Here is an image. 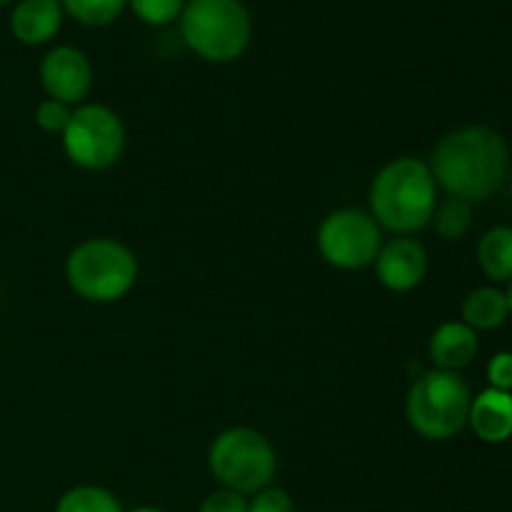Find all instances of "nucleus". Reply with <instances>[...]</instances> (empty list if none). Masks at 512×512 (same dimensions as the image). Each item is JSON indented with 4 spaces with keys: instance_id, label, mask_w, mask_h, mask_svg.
I'll return each mask as SVG.
<instances>
[{
    "instance_id": "f257e3e1",
    "label": "nucleus",
    "mask_w": 512,
    "mask_h": 512,
    "mask_svg": "<svg viewBox=\"0 0 512 512\" xmlns=\"http://www.w3.org/2000/svg\"><path fill=\"white\" fill-rule=\"evenodd\" d=\"M510 148L503 135L485 125H468L445 135L433 153L430 173L450 198L485 200L503 188Z\"/></svg>"
},
{
    "instance_id": "f03ea898",
    "label": "nucleus",
    "mask_w": 512,
    "mask_h": 512,
    "mask_svg": "<svg viewBox=\"0 0 512 512\" xmlns=\"http://www.w3.org/2000/svg\"><path fill=\"white\" fill-rule=\"evenodd\" d=\"M435 185L430 165L418 158H398L385 165L370 188V208L380 228L398 235L423 230L435 215Z\"/></svg>"
},
{
    "instance_id": "7ed1b4c3",
    "label": "nucleus",
    "mask_w": 512,
    "mask_h": 512,
    "mask_svg": "<svg viewBox=\"0 0 512 512\" xmlns=\"http://www.w3.org/2000/svg\"><path fill=\"white\" fill-rule=\"evenodd\" d=\"M178 23L183 43L208 63H233L253 38V18L240 0H188Z\"/></svg>"
},
{
    "instance_id": "20e7f679",
    "label": "nucleus",
    "mask_w": 512,
    "mask_h": 512,
    "mask_svg": "<svg viewBox=\"0 0 512 512\" xmlns=\"http://www.w3.org/2000/svg\"><path fill=\"white\" fill-rule=\"evenodd\" d=\"M68 285L90 303H113L130 293L138 278V260L113 238L80 243L65 263Z\"/></svg>"
},
{
    "instance_id": "39448f33",
    "label": "nucleus",
    "mask_w": 512,
    "mask_h": 512,
    "mask_svg": "<svg viewBox=\"0 0 512 512\" xmlns=\"http://www.w3.org/2000/svg\"><path fill=\"white\" fill-rule=\"evenodd\" d=\"M468 383L450 370H433L420 375L405 400L410 428L425 440H450L468 425L470 415Z\"/></svg>"
},
{
    "instance_id": "423d86ee",
    "label": "nucleus",
    "mask_w": 512,
    "mask_h": 512,
    "mask_svg": "<svg viewBox=\"0 0 512 512\" xmlns=\"http://www.w3.org/2000/svg\"><path fill=\"white\" fill-rule=\"evenodd\" d=\"M208 465L225 490L255 495L270 488L278 470V458L273 445L258 430L230 428L210 445Z\"/></svg>"
},
{
    "instance_id": "0eeeda50",
    "label": "nucleus",
    "mask_w": 512,
    "mask_h": 512,
    "mask_svg": "<svg viewBox=\"0 0 512 512\" xmlns=\"http://www.w3.org/2000/svg\"><path fill=\"white\" fill-rule=\"evenodd\" d=\"M63 148L68 158L83 170H105L125 150V125L110 108L85 103L70 113L63 133Z\"/></svg>"
},
{
    "instance_id": "6e6552de",
    "label": "nucleus",
    "mask_w": 512,
    "mask_h": 512,
    "mask_svg": "<svg viewBox=\"0 0 512 512\" xmlns=\"http://www.w3.org/2000/svg\"><path fill=\"white\" fill-rule=\"evenodd\" d=\"M318 248L320 255L335 268L360 270L375 263L383 248V235L373 215L345 208L335 210L323 220L318 230Z\"/></svg>"
},
{
    "instance_id": "1a4fd4ad",
    "label": "nucleus",
    "mask_w": 512,
    "mask_h": 512,
    "mask_svg": "<svg viewBox=\"0 0 512 512\" xmlns=\"http://www.w3.org/2000/svg\"><path fill=\"white\" fill-rule=\"evenodd\" d=\"M40 83L50 100L78 105L93 85V65L83 50L73 45H55L40 63Z\"/></svg>"
},
{
    "instance_id": "9d476101",
    "label": "nucleus",
    "mask_w": 512,
    "mask_h": 512,
    "mask_svg": "<svg viewBox=\"0 0 512 512\" xmlns=\"http://www.w3.org/2000/svg\"><path fill=\"white\" fill-rule=\"evenodd\" d=\"M375 275L393 293L418 288L428 275V253L415 238H393L380 248L375 258Z\"/></svg>"
},
{
    "instance_id": "9b49d317",
    "label": "nucleus",
    "mask_w": 512,
    "mask_h": 512,
    "mask_svg": "<svg viewBox=\"0 0 512 512\" xmlns=\"http://www.w3.org/2000/svg\"><path fill=\"white\" fill-rule=\"evenodd\" d=\"M60 0H15L10 10V33L23 45H45L63 28Z\"/></svg>"
},
{
    "instance_id": "f8f14e48",
    "label": "nucleus",
    "mask_w": 512,
    "mask_h": 512,
    "mask_svg": "<svg viewBox=\"0 0 512 512\" xmlns=\"http://www.w3.org/2000/svg\"><path fill=\"white\" fill-rule=\"evenodd\" d=\"M468 425L483 443H505L512 438V393L488 388L470 403Z\"/></svg>"
},
{
    "instance_id": "ddd939ff",
    "label": "nucleus",
    "mask_w": 512,
    "mask_h": 512,
    "mask_svg": "<svg viewBox=\"0 0 512 512\" xmlns=\"http://www.w3.org/2000/svg\"><path fill=\"white\" fill-rule=\"evenodd\" d=\"M478 355V333L465 323H443L430 338V358L438 370L458 373Z\"/></svg>"
},
{
    "instance_id": "4468645a",
    "label": "nucleus",
    "mask_w": 512,
    "mask_h": 512,
    "mask_svg": "<svg viewBox=\"0 0 512 512\" xmlns=\"http://www.w3.org/2000/svg\"><path fill=\"white\" fill-rule=\"evenodd\" d=\"M463 323L473 330H495L508 320L510 308L505 293L498 288H475L463 300Z\"/></svg>"
},
{
    "instance_id": "2eb2a0df",
    "label": "nucleus",
    "mask_w": 512,
    "mask_h": 512,
    "mask_svg": "<svg viewBox=\"0 0 512 512\" xmlns=\"http://www.w3.org/2000/svg\"><path fill=\"white\" fill-rule=\"evenodd\" d=\"M478 263L495 283L512 280V228L488 230L478 243Z\"/></svg>"
},
{
    "instance_id": "dca6fc26",
    "label": "nucleus",
    "mask_w": 512,
    "mask_h": 512,
    "mask_svg": "<svg viewBox=\"0 0 512 512\" xmlns=\"http://www.w3.org/2000/svg\"><path fill=\"white\" fill-rule=\"evenodd\" d=\"M63 13L85 28H105L128 8V0H60Z\"/></svg>"
},
{
    "instance_id": "f3484780",
    "label": "nucleus",
    "mask_w": 512,
    "mask_h": 512,
    "mask_svg": "<svg viewBox=\"0 0 512 512\" xmlns=\"http://www.w3.org/2000/svg\"><path fill=\"white\" fill-rule=\"evenodd\" d=\"M55 512H123L118 498L98 485H78L58 500Z\"/></svg>"
},
{
    "instance_id": "a211bd4d",
    "label": "nucleus",
    "mask_w": 512,
    "mask_h": 512,
    "mask_svg": "<svg viewBox=\"0 0 512 512\" xmlns=\"http://www.w3.org/2000/svg\"><path fill=\"white\" fill-rule=\"evenodd\" d=\"M435 218V228H438V235L445 240H460L470 230V223H473V213H470V203L458 198H450L448 203L440 205Z\"/></svg>"
},
{
    "instance_id": "6ab92c4d",
    "label": "nucleus",
    "mask_w": 512,
    "mask_h": 512,
    "mask_svg": "<svg viewBox=\"0 0 512 512\" xmlns=\"http://www.w3.org/2000/svg\"><path fill=\"white\" fill-rule=\"evenodd\" d=\"M188 0H128V8L133 10L140 23L150 28H163V25L175 23L183 15Z\"/></svg>"
},
{
    "instance_id": "aec40b11",
    "label": "nucleus",
    "mask_w": 512,
    "mask_h": 512,
    "mask_svg": "<svg viewBox=\"0 0 512 512\" xmlns=\"http://www.w3.org/2000/svg\"><path fill=\"white\" fill-rule=\"evenodd\" d=\"M70 105L65 103H58V100H43V103L35 108V123H38L40 130H45V133H65V128H68L70 123Z\"/></svg>"
},
{
    "instance_id": "412c9836",
    "label": "nucleus",
    "mask_w": 512,
    "mask_h": 512,
    "mask_svg": "<svg viewBox=\"0 0 512 512\" xmlns=\"http://www.w3.org/2000/svg\"><path fill=\"white\" fill-rule=\"evenodd\" d=\"M248 512H295V503L283 488H265L255 493L253 503H248Z\"/></svg>"
},
{
    "instance_id": "4be33fe9",
    "label": "nucleus",
    "mask_w": 512,
    "mask_h": 512,
    "mask_svg": "<svg viewBox=\"0 0 512 512\" xmlns=\"http://www.w3.org/2000/svg\"><path fill=\"white\" fill-rule=\"evenodd\" d=\"M200 512H248V500L233 490H215L203 500Z\"/></svg>"
},
{
    "instance_id": "5701e85b",
    "label": "nucleus",
    "mask_w": 512,
    "mask_h": 512,
    "mask_svg": "<svg viewBox=\"0 0 512 512\" xmlns=\"http://www.w3.org/2000/svg\"><path fill=\"white\" fill-rule=\"evenodd\" d=\"M488 378H490V388L510 393L512 390V353H498L493 360H490Z\"/></svg>"
},
{
    "instance_id": "b1692460",
    "label": "nucleus",
    "mask_w": 512,
    "mask_h": 512,
    "mask_svg": "<svg viewBox=\"0 0 512 512\" xmlns=\"http://www.w3.org/2000/svg\"><path fill=\"white\" fill-rule=\"evenodd\" d=\"M505 298H508V308H510V315H512V283H510L508 293H505Z\"/></svg>"
},
{
    "instance_id": "393cba45",
    "label": "nucleus",
    "mask_w": 512,
    "mask_h": 512,
    "mask_svg": "<svg viewBox=\"0 0 512 512\" xmlns=\"http://www.w3.org/2000/svg\"><path fill=\"white\" fill-rule=\"evenodd\" d=\"M135 512H160V510H153V508H143V510H135Z\"/></svg>"
},
{
    "instance_id": "a878e982",
    "label": "nucleus",
    "mask_w": 512,
    "mask_h": 512,
    "mask_svg": "<svg viewBox=\"0 0 512 512\" xmlns=\"http://www.w3.org/2000/svg\"><path fill=\"white\" fill-rule=\"evenodd\" d=\"M8 3H15V0H0V5H8Z\"/></svg>"
}]
</instances>
